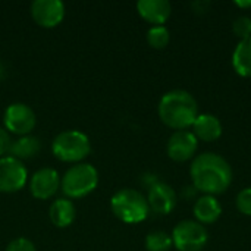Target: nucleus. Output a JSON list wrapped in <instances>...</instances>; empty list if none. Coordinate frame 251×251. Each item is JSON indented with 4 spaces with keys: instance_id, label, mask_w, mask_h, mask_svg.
Here are the masks:
<instances>
[{
    "instance_id": "1",
    "label": "nucleus",
    "mask_w": 251,
    "mask_h": 251,
    "mask_svg": "<svg viewBox=\"0 0 251 251\" xmlns=\"http://www.w3.org/2000/svg\"><path fill=\"white\" fill-rule=\"evenodd\" d=\"M190 175L194 188L207 196L225 193L232 182V169L229 163L216 153H201L194 157Z\"/></svg>"
},
{
    "instance_id": "2",
    "label": "nucleus",
    "mask_w": 251,
    "mask_h": 251,
    "mask_svg": "<svg viewBox=\"0 0 251 251\" xmlns=\"http://www.w3.org/2000/svg\"><path fill=\"white\" fill-rule=\"evenodd\" d=\"M159 118L172 129L182 131L193 126L199 116L197 100L185 90H171L159 101Z\"/></svg>"
},
{
    "instance_id": "3",
    "label": "nucleus",
    "mask_w": 251,
    "mask_h": 251,
    "mask_svg": "<svg viewBox=\"0 0 251 251\" xmlns=\"http://www.w3.org/2000/svg\"><path fill=\"white\" fill-rule=\"evenodd\" d=\"M110 207L119 221L129 225L143 222L150 212L147 197L132 188H122L116 191L110 200Z\"/></svg>"
},
{
    "instance_id": "4",
    "label": "nucleus",
    "mask_w": 251,
    "mask_h": 251,
    "mask_svg": "<svg viewBox=\"0 0 251 251\" xmlns=\"http://www.w3.org/2000/svg\"><path fill=\"white\" fill-rule=\"evenodd\" d=\"M54 157L62 162L79 163L91 151V143L87 134L78 129H66L59 132L51 141Z\"/></svg>"
},
{
    "instance_id": "5",
    "label": "nucleus",
    "mask_w": 251,
    "mask_h": 251,
    "mask_svg": "<svg viewBox=\"0 0 251 251\" xmlns=\"http://www.w3.org/2000/svg\"><path fill=\"white\" fill-rule=\"evenodd\" d=\"M99 185V172L90 163L72 165L60 179V188L71 199L85 197Z\"/></svg>"
},
{
    "instance_id": "6",
    "label": "nucleus",
    "mask_w": 251,
    "mask_h": 251,
    "mask_svg": "<svg viewBox=\"0 0 251 251\" xmlns=\"http://www.w3.org/2000/svg\"><path fill=\"white\" fill-rule=\"evenodd\" d=\"M172 243L178 251H200L207 244L206 226L197 221H182L172 231Z\"/></svg>"
},
{
    "instance_id": "7",
    "label": "nucleus",
    "mask_w": 251,
    "mask_h": 251,
    "mask_svg": "<svg viewBox=\"0 0 251 251\" xmlns=\"http://www.w3.org/2000/svg\"><path fill=\"white\" fill-rule=\"evenodd\" d=\"M4 128L18 135H28L37 124L35 112L25 103H10L3 113Z\"/></svg>"
},
{
    "instance_id": "8",
    "label": "nucleus",
    "mask_w": 251,
    "mask_h": 251,
    "mask_svg": "<svg viewBox=\"0 0 251 251\" xmlns=\"http://www.w3.org/2000/svg\"><path fill=\"white\" fill-rule=\"evenodd\" d=\"M28 172L24 163L12 156L0 157V193H15L26 184Z\"/></svg>"
},
{
    "instance_id": "9",
    "label": "nucleus",
    "mask_w": 251,
    "mask_h": 251,
    "mask_svg": "<svg viewBox=\"0 0 251 251\" xmlns=\"http://www.w3.org/2000/svg\"><path fill=\"white\" fill-rule=\"evenodd\" d=\"M29 10L35 24L44 28H53L63 21L66 9L60 0H34Z\"/></svg>"
},
{
    "instance_id": "10",
    "label": "nucleus",
    "mask_w": 251,
    "mask_h": 251,
    "mask_svg": "<svg viewBox=\"0 0 251 251\" xmlns=\"http://www.w3.org/2000/svg\"><path fill=\"white\" fill-rule=\"evenodd\" d=\"M199 147V140L191 131L182 129V131H175L166 144V151L168 156L175 160V162H187L191 159Z\"/></svg>"
},
{
    "instance_id": "11",
    "label": "nucleus",
    "mask_w": 251,
    "mask_h": 251,
    "mask_svg": "<svg viewBox=\"0 0 251 251\" xmlns=\"http://www.w3.org/2000/svg\"><path fill=\"white\" fill-rule=\"evenodd\" d=\"M60 187V178L56 169L41 168L32 174L29 179V191L38 200H47L53 197Z\"/></svg>"
},
{
    "instance_id": "12",
    "label": "nucleus",
    "mask_w": 251,
    "mask_h": 251,
    "mask_svg": "<svg viewBox=\"0 0 251 251\" xmlns=\"http://www.w3.org/2000/svg\"><path fill=\"white\" fill-rule=\"evenodd\" d=\"M147 203L153 212L168 215L176 206V193L166 182H154L149 190Z\"/></svg>"
},
{
    "instance_id": "13",
    "label": "nucleus",
    "mask_w": 251,
    "mask_h": 251,
    "mask_svg": "<svg viewBox=\"0 0 251 251\" xmlns=\"http://www.w3.org/2000/svg\"><path fill=\"white\" fill-rule=\"evenodd\" d=\"M137 10L147 22L163 25L172 13V6L168 0H140L137 1Z\"/></svg>"
},
{
    "instance_id": "14",
    "label": "nucleus",
    "mask_w": 251,
    "mask_h": 251,
    "mask_svg": "<svg viewBox=\"0 0 251 251\" xmlns=\"http://www.w3.org/2000/svg\"><path fill=\"white\" fill-rule=\"evenodd\" d=\"M191 128H193L191 132L196 135V138L206 143H212L222 135V124L218 119V116L212 113L199 115Z\"/></svg>"
},
{
    "instance_id": "15",
    "label": "nucleus",
    "mask_w": 251,
    "mask_h": 251,
    "mask_svg": "<svg viewBox=\"0 0 251 251\" xmlns=\"http://www.w3.org/2000/svg\"><path fill=\"white\" fill-rule=\"evenodd\" d=\"M222 215V206L215 196H201L194 204L196 221L201 225L215 224Z\"/></svg>"
},
{
    "instance_id": "16",
    "label": "nucleus",
    "mask_w": 251,
    "mask_h": 251,
    "mask_svg": "<svg viewBox=\"0 0 251 251\" xmlns=\"http://www.w3.org/2000/svg\"><path fill=\"white\" fill-rule=\"evenodd\" d=\"M76 216L75 204L69 199H56L49 209V218L51 224L57 228H66L74 224Z\"/></svg>"
},
{
    "instance_id": "17",
    "label": "nucleus",
    "mask_w": 251,
    "mask_h": 251,
    "mask_svg": "<svg viewBox=\"0 0 251 251\" xmlns=\"http://www.w3.org/2000/svg\"><path fill=\"white\" fill-rule=\"evenodd\" d=\"M41 150V141L38 137L35 135H21L19 138L12 141L10 146V156L21 160L22 159H31L34 156H37Z\"/></svg>"
},
{
    "instance_id": "18",
    "label": "nucleus",
    "mask_w": 251,
    "mask_h": 251,
    "mask_svg": "<svg viewBox=\"0 0 251 251\" xmlns=\"http://www.w3.org/2000/svg\"><path fill=\"white\" fill-rule=\"evenodd\" d=\"M232 66L241 76H251V37L241 40L232 53Z\"/></svg>"
},
{
    "instance_id": "19",
    "label": "nucleus",
    "mask_w": 251,
    "mask_h": 251,
    "mask_svg": "<svg viewBox=\"0 0 251 251\" xmlns=\"http://www.w3.org/2000/svg\"><path fill=\"white\" fill-rule=\"evenodd\" d=\"M174 247L172 237L165 231H153L146 237V249L149 251H169Z\"/></svg>"
},
{
    "instance_id": "20",
    "label": "nucleus",
    "mask_w": 251,
    "mask_h": 251,
    "mask_svg": "<svg viewBox=\"0 0 251 251\" xmlns=\"http://www.w3.org/2000/svg\"><path fill=\"white\" fill-rule=\"evenodd\" d=\"M171 41V32L165 25H153L147 31V43L153 49H165Z\"/></svg>"
},
{
    "instance_id": "21",
    "label": "nucleus",
    "mask_w": 251,
    "mask_h": 251,
    "mask_svg": "<svg viewBox=\"0 0 251 251\" xmlns=\"http://www.w3.org/2000/svg\"><path fill=\"white\" fill-rule=\"evenodd\" d=\"M232 31L234 34L241 38V40H246V38H250L251 37V18L250 16H238L234 24H232Z\"/></svg>"
},
{
    "instance_id": "22",
    "label": "nucleus",
    "mask_w": 251,
    "mask_h": 251,
    "mask_svg": "<svg viewBox=\"0 0 251 251\" xmlns=\"http://www.w3.org/2000/svg\"><path fill=\"white\" fill-rule=\"evenodd\" d=\"M235 203H237V209L243 215L251 216V187H247L238 193Z\"/></svg>"
},
{
    "instance_id": "23",
    "label": "nucleus",
    "mask_w": 251,
    "mask_h": 251,
    "mask_svg": "<svg viewBox=\"0 0 251 251\" xmlns=\"http://www.w3.org/2000/svg\"><path fill=\"white\" fill-rule=\"evenodd\" d=\"M6 251H37L35 250V246L31 240L28 238H24V237H19V238H15L12 240L7 247Z\"/></svg>"
},
{
    "instance_id": "24",
    "label": "nucleus",
    "mask_w": 251,
    "mask_h": 251,
    "mask_svg": "<svg viewBox=\"0 0 251 251\" xmlns=\"http://www.w3.org/2000/svg\"><path fill=\"white\" fill-rule=\"evenodd\" d=\"M10 146H12V138L9 131L0 126V157H3L6 153L10 151Z\"/></svg>"
},
{
    "instance_id": "25",
    "label": "nucleus",
    "mask_w": 251,
    "mask_h": 251,
    "mask_svg": "<svg viewBox=\"0 0 251 251\" xmlns=\"http://www.w3.org/2000/svg\"><path fill=\"white\" fill-rule=\"evenodd\" d=\"M191 6H193L194 12H197V13H204V12H207V7L210 6V3H209V1H194Z\"/></svg>"
},
{
    "instance_id": "26",
    "label": "nucleus",
    "mask_w": 251,
    "mask_h": 251,
    "mask_svg": "<svg viewBox=\"0 0 251 251\" xmlns=\"http://www.w3.org/2000/svg\"><path fill=\"white\" fill-rule=\"evenodd\" d=\"M235 4L238 6V7H241V9H247V7H251V0L249 1H246V0H238V1H235Z\"/></svg>"
}]
</instances>
